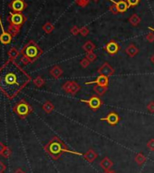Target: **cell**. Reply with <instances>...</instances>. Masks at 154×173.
Listing matches in <instances>:
<instances>
[{"instance_id": "cell-3", "label": "cell", "mask_w": 154, "mask_h": 173, "mask_svg": "<svg viewBox=\"0 0 154 173\" xmlns=\"http://www.w3.org/2000/svg\"><path fill=\"white\" fill-rule=\"evenodd\" d=\"M6 20L8 22L7 32L12 36H15L20 32L21 26L26 22L27 17L23 13L10 12Z\"/></svg>"}, {"instance_id": "cell-31", "label": "cell", "mask_w": 154, "mask_h": 173, "mask_svg": "<svg viewBox=\"0 0 154 173\" xmlns=\"http://www.w3.org/2000/svg\"><path fill=\"white\" fill-rule=\"evenodd\" d=\"M80 65H81L82 68H87V67L90 65V62L88 61V59L86 57L82 58V59L80 61Z\"/></svg>"}, {"instance_id": "cell-25", "label": "cell", "mask_w": 154, "mask_h": 173, "mask_svg": "<svg viewBox=\"0 0 154 173\" xmlns=\"http://www.w3.org/2000/svg\"><path fill=\"white\" fill-rule=\"evenodd\" d=\"M42 29L44 30V32L45 34H51L54 29H55V25L51 23V22H46L43 26H42Z\"/></svg>"}, {"instance_id": "cell-38", "label": "cell", "mask_w": 154, "mask_h": 173, "mask_svg": "<svg viewBox=\"0 0 154 173\" xmlns=\"http://www.w3.org/2000/svg\"><path fill=\"white\" fill-rule=\"evenodd\" d=\"M147 148H148L151 151H154V139H151V140L147 142Z\"/></svg>"}, {"instance_id": "cell-14", "label": "cell", "mask_w": 154, "mask_h": 173, "mask_svg": "<svg viewBox=\"0 0 154 173\" xmlns=\"http://www.w3.org/2000/svg\"><path fill=\"white\" fill-rule=\"evenodd\" d=\"M109 1H111L112 4L115 5V6H116V8H117V10H118V12L121 13V14L125 13V12L128 10V8H129V5H128V3L126 2V0H120V1L109 0Z\"/></svg>"}, {"instance_id": "cell-27", "label": "cell", "mask_w": 154, "mask_h": 173, "mask_svg": "<svg viewBox=\"0 0 154 173\" xmlns=\"http://www.w3.org/2000/svg\"><path fill=\"white\" fill-rule=\"evenodd\" d=\"M91 0H75V3L80 7H85L90 4Z\"/></svg>"}, {"instance_id": "cell-10", "label": "cell", "mask_w": 154, "mask_h": 173, "mask_svg": "<svg viewBox=\"0 0 154 173\" xmlns=\"http://www.w3.org/2000/svg\"><path fill=\"white\" fill-rule=\"evenodd\" d=\"M8 6L12 9L13 12L22 13L27 7V4L25 2V0H12L9 3Z\"/></svg>"}, {"instance_id": "cell-11", "label": "cell", "mask_w": 154, "mask_h": 173, "mask_svg": "<svg viewBox=\"0 0 154 173\" xmlns=\"http://www.w3.org/2000/svg\"><path fill=\"white\" fill-rule=\"evenodd\" d=\"M101 120H102V121L104 120V121H106L109 125L114 126V125H117V124L120 122L121 117L119 116V114H118L117 113H115V112L112 111V112H110L105 117L102 118Z\"/></svg>"}, {"instance_id": "cell-45", "label": "cell", "mask_w": 154, "mask_h": 173, "mask_svg": "<svg viewBox=\"0 0 154 173\" xmlns=\"http://www.w3.org/2000/svg\"><path fill=\"white\" fill-rule=\"evenodd\" d=\"M92 1H93L94 3H98V2H99V0H92Z\"/></svg>"}, {"instance_id": "cell-4", "label": "cell", "mask_w": 154, "mask_h": 173, "mask_svg": "<svg viewBox=\"0 0 154 173\" xmlns=\"http://www.w3.org/2000/svg\"><path fill=\"white\" fill-rule=\"evenodd\" d=\"M20 52H21L22 56H25L29 58L32 63L35 62L43 55L42 48L34 40L28 41L27 44H25L24 46V47L22 48V50Z\"/></svg>"}, {"instance_id": "cell-20", "label": "cell", "mask_w": 154, "mask_h": 173, "mask_svg": "<svg viewBox=\"0 0 154 173\" xmlns=\"http://www.w3.org/2000/svg\"><path fill=\"white\" fill-rule=\"evenodd\" d=\"M128 21H129V23H130L132 26H138V25H140L142 19H141V17H140L137 14H133V15H132L129 17Z\"/></svg>"}, {"instance_id": "cell-35", "label": "cell", "mask_w": 154, "mask_h": 173, "mask_svg": "<svg viewBox=\"0 0 154 173\" xmlns=\"http://www.w3.org/2000/svg\"><path fill=\"white\" fill-rule=\"evenodd\" d=\"M20 62H21L23 64H25V65H27L28 63H32L31 60H30L29 58L25 56H21V58H20Z\"/></svg>"}, {"instance_id": "cell-43", "label": "cell", "mask_w": 154, "mask_h": 173, "mask_svg": "<svg viewBox=\"0 0 154 173\" xmlns=\"http://www.w3.org/2000/svg\"><path fill=\"white\" fill-rule=\"evenodd\" d=\"M103 173H115V171H104Z\"/></svg>"}, {"instance_id": "cell-26", "label": "cell", "mask_w": 154, "mask_h": 173, "mask_svg": "<svg viewBox=\"0 0 154 173\" xmlns=\"http://www.w3.org/2000/svg\"><path fill=\"white\" fill-rule=\"evenodd\" d=\"M33 83H34V84H35L36 87L40 88V87H42V86H44V85L45 84V80L42 76L38 75V76H36V77L33 80Z\"/></svg>"}, {"instance_id": "cell-8", "label": "cell", "mask_w": 154, "mask_h": 173, "mask_svg": "<svg viewBox=\"0 0 154 173\" xmlns=\"http://www.w3.org/2000/svg\"><path fill=\"white\" fill-rule=\"evenodd\" d=\"M104 51L110 55V56H114L116 55L120 50H121V46H119V44L114 41V40H110L104 46H103Z\"/></svg>"}, {"instance_id": "cell-5", "label": "cell", "mask_w": 154, "mask_h": 173, "mask_svg": "<svg viewBox=\"0 0 154 173\" xmlns=\"http://www.w3.org/2000/svg\"><path fill=\"white\" fill-rule=\"evenodd\" d=\"M13 112L20 119H25L33 112V108L25 99H21L13 107Z\"/></svg>"}, {"instance_id": "cell-36", "label": "cell", "mask_w": 154, "mask_h": 173, "mask_svg": "<svg viewBox=\"0 0 154 173\" xmlns=\"http://www.w3.org/2000/svg\"><path fill=\"white\" fill-rule=\"evenodd\" d=\"M109 11L112 14V15H117V14H119V12H118V10H117V8H116V6H115V5L114 4H112V5H111L110 6H109Z\"/></svg>"}, {"instance_id": "cell-15", "label": "cell", "mask_w": 154, "mask_h": 173, "mask_svg": "<svg viewBox=\"0 0 154 173\" xmlns=\"http://www.w3.org/2000/svg\"><path fill=\"white\" fill-rule=\"evenodd\" d=\"M82 157L84 158V160H85L87 162L92 163V162L97 159L98 154H97V152H95L92 149H89V150L82 155Z\"/></svg>"}, {"instance_id": "cell-46", "label": "cell", "mask_w": 154, "mask_h": 173, "mask_svg": "<svg viewBox=\"0 0 154 173\" xmlns=\"http://www.w3.org/2000/svg\"><path fill=\"white\" fill-rule=\"evenodd\" d=\"M0 72H1V67H0Z\"/></svg>"}, {"instance_id": "cell-41", "label": "cell", "mask_w": 154, "mask_h": 173, "mask_svg": "<svg viewBox=\"0 0 154 173\" xmlns=\"http://www.w3.org/2000/svg\"><path fill=\"white\" fill-rule=\"evenodd\" d=\"M15 173H25V172H24V171H23L22 170L18 169V170H16V171H15Z\"/></svg>"}, {"instance_id": "cell-34", "label": "cell", "mask_w": 154, "mask_h": 173, "mask_svg": "<svg viewBox=\"0 0 154 173\" xmlns=\"http://www.w3.org/2000/svg\"><path fill=\"white\" fill-rule=\"evenodd\" d=\"M70 32L73 36H78L80 34V28L77 26V25H74L71 29H70Z\"/></svg>"}, {"instance_id": "cell-22", "label": "cell", "mask_w": 154, "mask_h": 173, "mask_svg": "<svg viewBox=\"0 0 154 173\" xmlns=\"http://www.w3.org/2000/svg\"><path fill=\"white\" fill-rule=\"evenodd\" d=\"M92 89H93V91L95 92V93H96L98 96H102V95L107 92L108 87H106V86H101V85L95 84Z\"/></svg>"}, {"instance_id": "cell-6", "label": "cell", "mask_w": 154, "mask_h": 173, "mask_svg": "<svg viewBox=\"0 0 154 173\" xmlns=\"http://www.w3.org/2000/svg\"><path fill=\"white\" fill-rule=\"evenodd\" d=\"M62 90L65 93L75 96L77 93L81 90V85L78 84V83L75 82V81H66L62 85Z\"/></svg>"}, {"instance_id": "cell-39", "label": "cell", "mask_w": 154, "mask_h": 173, "mask_svg": "<svg viewBox=\"0 0 154 173\" xmlns=\"http://www.w3.org/2000/svg\"><path fill=\"white\" fill-rule=\"evenodd\" d=\"M6 169V166L0 161V173H3Z\"/></svg>"}, {"instance_id": "cell-37", "label": "cell", "mask_w": 154, "mask_h": 173, "mask_svg": "<svg viewBox=\"0 0 154 173\" xmlns=\"http://www.w3.org/2000/svg\"><path fill=\"white\" fill-rule=\"evenodd\" d=\"M147 110H148L151 114H154V101H151V102L147 104Z\"/></svg>"}, {"instance_id": "cell-42", "label": "cell", "mask_w": 154, "mask_h": 173, "mask_svg": "<svg viewBox=\"0 0 154 173\" xmlns=\"http://www.w3.org/2000/svg\"><path fill=\"white\" fill-rule=\"evenodd\" d=\"M151 62H152V63L154 64V54L152 56H151Z\"/></svg>"}, {"instance_id": "cell-24", "label": "cell", "mask_w": 154, "mask_h": 173, "mask_svg": "<svg viewBox=\"0 0 154 173\" xmlns=\"http://www.w3.org/2000/svg\"><path fill=\"white\" fill-rule=\"evenodd\" d=\"M146 157L142 153V152H139V153H137L136 155H135V158H134V161H135V162L139 165V166H141V165H142L145 161H146Z\"/></svg>"}, {"instance_id": "cell-13", "label": "cell", "mask_w": 154, "mask_h": 173, "mask_svg": "<svg viewBox=\"0 0 154 173\" xmlns=\"http://www.w3.org/2000/svg\"><path fill=\"white\" fill-rule=\"evenodd\" d=\"M0 27H1V30H2V33L0 35V42L3 44V45H8L11 43L12 41V36L7 32V31H5L4 27H3V25H2V22H1V18H0Z\"/></svg>"}, {"instance_id": "cell-44", "label": "cell", "mask_w": 154, "mask_h": 173, "mask_svg": "<svg viewBox=\"0 0 154 173\" xmlns=\"http://www.w3.org/2000/svg\"><path fill=\"white\" fill-rule=\"evenodd\" d=\"M149 29H150V30H151L152 32H153V33H154V28H153V27H152V26H149Z\"/></svg>"}, {"instance_id": "cell-21", "label": "cell", "mask_w": 154, "mask_h": 173, "mask_svg": "<svg viewBox=\"0 0 154 173\" xmlns=\"http://www.w3.org/2000/svg\"><path fill=\"white\" fill-rule=\"evenodd\" d=\"M19 55H21V52L18 51L15 47H12L8 53H7V56H8V59L12 60V61H15L16 58L19 56Z\"/></svg>"}, {"instance_id": "cell-40", "label": "cell", "mask_w": 154, "mask_h": 173, "mask_svg": "<svg viewBox=\"0 0 154 173\" xmlns=\"http://www.w3.org/2000/svg\"><path fill=\"white\" fill-rule=\"evenodd\" d=\"M5 147H6V146H5L2 142H0V155H2V153L4 152V151H5Z\"/></svg>"}, {"instance_id": "cell-2", "label": "cell", "mask_w": 154, "mask_h": 173, "mask_svg": "<svg viewBox=\"0 0 154 173\" xmlns=\"http://www.w3.org/2000/svg\"><path fill=\"white\" fill-rule=\"evenodd\" d=\"M44 150L55 161L58 160L62 156V154L65 153V152H69L71 154H75V155H78V156H82L83 155L82 153L76 152V151H70L68 149L67 145H65V143L63 141H61L57 136H54L49 141V142L44 147Z\"/></svg>"}, {"instance_id": "cell-17", "label": "cell", "mask_w": 154, "mask_h": 173, "mask_svg": "<svg viewBox=\"0 0 154 173\" xmlns=\"http://www.w3.org/2000/svg\"><path fill=\"white\" fill-rule=\"evenodd\" d=\"M49 73H50V75H51L54 79L57 80V79H59V78L63 75L64 71H63V69H62L59 65H55V66H53V67L50 69Z\"/></svg>"}, {"instance_id": "cell-7", "label": "cell", "mask_w": 154, "mask_h": 173, "mask_svg": "<svg viewBox=\"0 0 154 173\" xmlns=\"http://www.w3.org/2000/svg\"><path fill=\"white\" fill-rule=\"evenodd\" d=\"M80 102H82V103L87 104V105L90 107V109H92L93 112H96V111L102 105V103H103L102 101L101 100V98H100L98 95H92V96H91L88 100H83V99H82Z\"/></svg>"}, {"instance_id": "cell-18", "label": "cell", "mask_w": 154, "mask_h": 173, "mask_svg": "<svg viewBox=\"0 0 154 173\" xmlns=\"http://www.w3.org/2000/svg\"><path fill=\"white\" fill-rule=\"evenodd\" d=\"M99 165H100V167H101L104 171H110V170H111V168L113 166V162H112L108 157H104V158L100 161Z\"/></svg>"}, {"instance_id": "cell-9", "label": "cell", "mask_w": 154, "mask_h": 173, "mask_svg": "<svg viewBox=\"0 0 154 173\" xmlns=\"http://www.w3.org/2000/svg\"><path fill=\"white\" fill-rule=\"evenodd\" d=\"M97 73H99V75H104V76H107V77H111V76H112L114 74L115 71H114V69L112 68V66L109 63L105 62L98 68Z\"/></svg>"}, {"instance_id": "cell-32", "label": "cell", "mask_w": 154, "mask_h": 173, "mask_svg": "<svg viewBox=\"0 0 154 173\" xmlns=\"http://www.w3.org/2000/svg\"><path fill=\"white\" fill-rule=\"evenodd\" d=\"M126 2L128 3L129 7H134L140 4L141 0H126Z\"/></svg>"}, {"instance_id": "cell-33", "label": "cell", "mask_w": 154, "mask_h": 173, "mask_svg": "<svg viewBox=\"0 0 154 173\" xmlns=\"http://www.w3.org/2000/svg\"><path fill=\"white\" fill-rule=\"evenodd\" d=\"M145 39L149 42V43H153L154 42V33L153 32H150L145 36Z\"/></svg>"}, {"instance_id": "cell-1", "label": "cell", "mask_w": 154, "mask_h": 173, "mask_svg": "<svg viewBox=\"0 0 154 173\" xmlns=\"http://www.w3.org/2000/svg\"><path fill=\"white\" fill-rule=\"evenodd\" d=\"M31 80V76L15 61L8 59L1 66L0 90L10 100L14 99Z\"/></svg>"}, {"instance_id": "cell-29", "label": "cell", "mask_w": 154, "mask_h": 173, "mask_svg": "<svg viewBox=\"0 0 154 173\" xmlns=\"http://www.w3.org/2000/svg\"><path fill=\"white\" fill-rule=\"evenodd\" d=\"M85 57L88 59V61H89L90 63H92V62H94V61L97 59V56H96L93 52H91V53H86Z\"/></svg>"}, {"instance_id": "cell-19", "label": "cell", "mask_w": 154, "mask_h": 173, "mask_svg": "<svg viewBox=\"0 0 154 173\" xmlns=\"http://www.w3.org/2000/svg\"><path fill=\"white\" fill-rule=\"evenodd\" d=\"M96 48V46L95 44H93L92 41L88 40L86 41L83 45H82V50L85 52V53H91V52H93V50Z\"/></svg>"}, {"instance_id": "cell-28", "label": "cell", "mask_w": 154, "mask_h": 173, "mask_svg": "<svg viewBox=\"0 0 154 173\" xmlns=\"http://www.w3.org/2000/svg\"><path fill=\"white\" fill-rule=\"evenodd\" d=\"M89 33H90V31H89L88 26L84 25V26H82V27L80 28V34H81L82 36L85 37V36H87L89 35Z\"/></svg>"}, {"instance_id": "cell-16", "label": "cell", "mask_w": 154, "mask_h": 173, "mask_svg": "<svg viewBox=\"0 0 154 173\" xmlns=\"http://www.w3.org/2000/svg\"><path fill=\"white\" fill-rule=\"evenodd\" d=\"M124 51H125L126 55H127L129 57H134V56H136L139 54V52H140L139 48H138L134 44H130V45L125 48Z\"/></svg>"}, {"instance_id": "cell-30", "label": "cell", "mask_w": 154, "mask_h": 173, "mask_svg": "<svg viewBox=\"0 0 154 173\" xmlns=\"http://www.w3.org/2000/svg\"><path fill=\"white\" fill-rule=\"evenodd\" d=\"M11 154H12V150H11L9 147H5L4 152L2 153V156H3L4 158H9V157L11 156Z\"/></svg>"}, {"instance_id": "cell-23", "label": "cell", "mask_w": 154, "mask_h": 173, "mask_svg": "<svg viewBox=\"0 0 154 173\" xmlns=\"http://www.w3.org/2000/svg\"><path fill=\"white\" fill-rule=\"evenodd\" d=\"M42 108H43V110H44L45 113H46V114H51V113L54 111L55 106H54V104H53L50 101H46V102L43 104Z\"/></svg>"}, {"instance_id": "cell-12", "label": "cell", "mask_w": 154, "mask_h": 173, "mask_svg": "<svg viewBox=\"0 0 154 173\" xmlns=\"http://www.w3.org/2000/svg\"><path fill=\"white\" fill-rule=\"evenodd\" d=\"M84 84H85V85L97 84V85H101V86H106V87H108V85H109V77L104 76V75H99L95 80L91 81V82H86Z\"/></svg>"}]
</instances>
